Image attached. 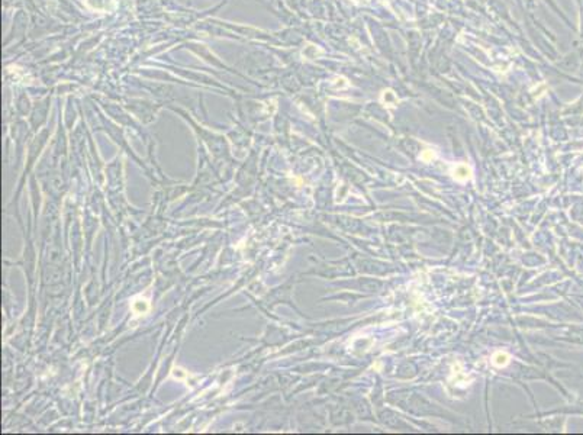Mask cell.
Masks as SVG:
<instances>
[{"label":"cell","mask_w":583,"mask_h":435,"mask_svg":"<svg viewBox=\"0 0 583 435\" xmlns=\"http://www.w3.org/2000/svg\"><path fill=\"white\" fill-rule=\"evenodd\" d=\"M495 364H498V366H504V364H507L508 363V356L507 354H496L495 356Z\"/></svg>","instance_id":"1"}]
</instances>
